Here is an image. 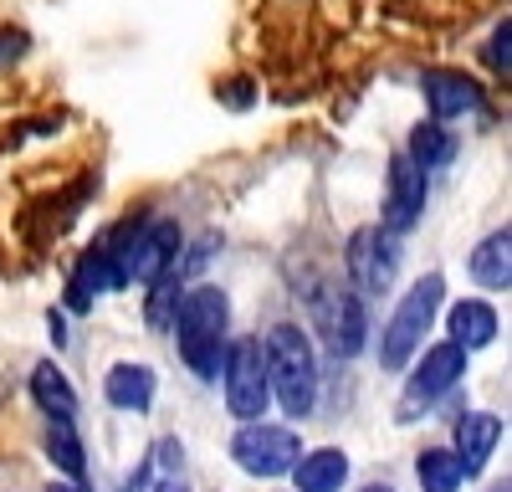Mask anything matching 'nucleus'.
Segmentation results:
<instances>
[{
  "instance_id": "obj_4",
  "label": "nucleus",
  "mask_w": 512,
  "mask_h": 492,
  "mask_svg": "<svg viewBox=\"0 0 512 492\" xmlns=\"http://www.w3.org/2000/svg\"><path fill=\"white\" fill-rule=\"evenodd\" d=\"M103 252L113 257V277L123 282H159L180 257V231L175 221H149V226H123Z\"/></svg>"
},
{
  "instance_id": "obj_10",
  "label": "nucleus",
  "mask_w": 512,
  "mask_h": 492,
  "mask_svg": "<svg viewBox=\"0 0 512 492\" xmlns=\"http://www.w3.org/2000/svg\"><path fill=\"white\" fill-rule=\"evenodd\" d=\"M318 328L323 339L338 359H354L369 339V318H364V298L359 293H338V287H328V293L318 298Z\"/></svg>"
},
{
  "instance_id": "obj_14",
  "label": "nucleus",
  "mask_w": 512,
  "mask_h": 492,
  "mask_svg": "<svg viewBox=\"0 0 512 492\" xmlns=\"http://www.w3.org/2000/svg\"><path fill=\"white\" fill-rule=\"evenodd\" d=\"M446 328H451V344H461L466 354H472V349H487V344L497 339V308L482 303V298H461V303L451 308Z\"/></svg>"
},
{
  "instance_id": "obj_8",
  "label": "nucleus",
  "mask_w": 512,
  "mask_h": 492,
  "mask_svg": "<svg viewBox=\"0 0 512 492\" xmlns=\"http://www.w3.org/2000/svg\"><path fill=\"white\" fill-rule=\"evenodd\" d=\"M461 375H466V349H461V344L446 339V344H436V349H425L420 364H415V375H410V385H405L400 416H415V410H425V405H436L441 395H451Z\"/></svg>"
},
{
  "instance_id": "obj_13",
  "label": "nucleus",
  "mask_w": 512,
  "mask_h": 492,
  "mask_svg": "<svg viewBox=\"0 0 512 492\" xmlns=\"http://www.w3.org/2000/svg\"><path fill=\"white\" fill-rule=\"evenodd\" d=\"M292 482H297V492H338L349 482V457L338 446L303 451V457L292 462Z\"/></svg>"
},
{
  "instance_id": "obj_18",
  "label": "nucleus",
  "mask_w": 512,
  "mask_h": 492,
  "mask_svg": "<svg viewBox=\"0 0 512 492\" xmlns=\"http://www.w3.org/2000/svg\"><path fill=\"white\" fill-rule=\"evenodd\" d=\"M31 400L47 410L52 421H72L77 416V390L67 385V375L57 364H36L31 369Z\"/></svg>"
},
{
  "instance_id": "obj_6",
  "label": "nucleus",
  "mask_w": 512,
  "mask_h": 492,
  "mask_svg": "<svg viewBox=\"0 0 512 492\" xmlns=\"http://www.w3.org/2000/svg\"><path fill=\"white\" fill-rule=\"evenodd\" d=\"M231 457H236V467L251 472V477H282V472H292L297 457H303V441H297V431H287V426L246 421V426L231 436Z\"/></svg>"
},
{
  "instance_id": "obj_12",
  "label": "nucleus",
  "mask_w": 512,
  "mask_h": 492,
  "mask_svg": "<svg viewBox=\"0 0 512 492\" xmlns=\"http://www.w3.org/2000/svg\"><path fill=\"white\" fill-rule=\"evenodd\" d=\"M502 441V421L487 416V410H477V416H461L456 421V462H461V477H477L487 462H492V451Z\"/></svg>"
},
{
  "instance_id": "obj_5",
  "label": "nucleus",
  "mask_w": 512,
  "mask_h": 492,
  "mask_svg": "<svg viewBox=\"0 0 512 492\" xmlns=\"http://www.w3.org/2000/svg\"><path fill=\"white\" fill-rule=\"evenodd\" d=\"M221 375H226V405L236 421H262L267 405H272V385H267V354L256 339H236L226 344L221 359Z\"/></svg>"
},
{
  "instance_id": "obj_17",
  "label": "nucleus",
  "mask_w": 512,
  "mask_h": 492,
  "mask_svg": "<svg viewBox=\"0 0 512 492\" xmlns=\"http://www.w3.org/2000/svg\"><path fill=\"white\" fill-rule=\"evenodd\" d=\"M472 277L482 287H492V293H507V282H512V231H492L477 252H472Z\"/></svg>"
},
{
  "instance_id": "obj_11",
  "label": "nucleus",
  "mask_w": 512,
  "mask_h": 492,
  "mask_svg": "<svg viewBox=\"0 0 512 492\" xmlns=\"http://www.w3.org/2000/svg\"><path fill=\"white\" fill-rule=\"evenodd\" d=\"M420 93H425V103H431L436 123L466 118V113L482 108V88H477L466 72H451V67H431V72H425V77H420Z\"/></svg>"
},
{
  "instance_id": "obj_19",
  "label": "nucleus",
  "mask_w": 512,
  "mask_h": 492,
  "mask_svg": "<svg viewBox=\"0 0 512 492\" xmlns=\"http://www.w3.org/2000/svg\"><path fill=\"white\" fill-rule=\"evenodd\" d=\"M420 170H446V164L456 159V134H446V123H420V129L410 134V149H405Z\"/></svg>"
},
{
  "instance_id": "obj_1",
  "label": "nucleus",
  "mask_w": 512,
  "mask_h": 492,
  "mask_svg": "<svg viewBox=\"0 0 512 492\" xmlns=\"http://www.w3.org/2000/svg\"><path fill=\"white\" fill-rule=\"evenodd\" d=\"M175 339H180V359L200 380L221 375V359H226V344H231V303H226L221 287H190L180 298Z\"/></svg>"
},
{
  "instance_id": "obj_3",
  "label": "nucleus",
  "mask_w": 512,
  "mask_h": 492,
  "mask_svg": "<svg viewBox=\"0 0 512 492\" xmlns=\"http://www.w3.org/2000/svg\"><path fill=\"white\" fill-rule=\"evenodd\" d=\"M441 298H446V277L441 272H425L410 293L400 298L395 318L384 323V334H379V364L384 369H405L420 349V339L431 334V323L441 313Z\"/></svg>"
},
{
  "instance_id": "obj_28",
  "label": "nucleus",
  "mask_w": 512,
  "mask_h": 492,
  "mask_svg": "<svg viewBox=\"0 0 512 492\" xmlns=\"http://www.w3.org/2000/svg\"><path fill=\"white\" fill-rule=\"evenodd\" d=\"M492 492H507V482H502V487H492Z\"/></svg>"
},
{
  "instance_id": "obj_27",
  "label": "nucleus",
  "mask_w": 512,
  "mask_h": 492,
  "mask_svg": "<svg viewBox=\"0 0 512 492\" xmlns=\"http://www.w3.org/2000/svg\"><path fill=\"white\" fill-rule=\"evenodd\" d=\"M364 492H395V487H384V482H374V487H364Z\"/></svg>"
},
{
  "instance_id": "obj_21",
  "label": "nucleus",
  "mask_w": 512,
  "mask_h": 492,
  "mask_svg": "<svg viewBox=\"0 0 512 492\" xmlns=\"http://www.w3.org/2000/svg\"><path fill=\"white\" fill-rule=\"evenodd\" d=\"M47 457L67 472V482H82V472H88V457H82V441H77L72 421H52V426H47Z\"/></svg>"
},
{
  "instance_id": "obj_16",
  "label": "nucleus",
  "mask_w": 512,
  "mask_h": 492,
  "mask_svg": "<svg viewBox=\"0 0 512 492\" xmlns=\"http://www.w3.org/2000/svg\"><path fill=\"white\" fill-rule=\"evenodd\" d=\"M103 395L118 410H149L154 405V369L149 364H113L103 380Z\"/></svg>"
},
{
  "instance_id": "obj_7",
  "label": "nucleus",
  "mask_w": 512,
  "mask_h": 492,
  "mask_svg": "<svg viewBox=\"0 0 512 492\" xmlns=\"http://www.w3.org/2000/svg\"><path fill=\"white\" fill-rule=\"evenodd\" d=\"M344 267L359 287V298H384L395 287V272H400V246L384 226H364L349 236V252H344Z\"/></svg>"
},
{
  "instance_id": "obj_20",
  "label": "nucleus",
  "mask_w": 512,
  "mask_h": 492,
  "mask_svg": "<svg viewBox=\"0 0 512 492\" xmlns=\"http://www.w3.org/2000/svg\"><path fill=\"white\" fill-rule=\"evenodd\" d=\"M415 472H420V487L425 492H456L466 477H461V462H456V451H441V446H431V451H420L415 457Z\"/></svg>"
},
{
  "instance_id": "obj_23",
  "label": "nucleus",
  "mask_w": 512,
  "mask_h": 492,
  "mask_svg": "<svg viewBox=\"0 0 512 492\" xmlns=\"http://www.w3.org/2000/svg\"><path fill=\"white\" fill-rule=\"evenodd\" d=\"M26 52V36L21 31H0V67H11Z\"/></svg>"
},
{
  "instance_id": "obj_24",
  "label": "nucleus",
  "mask_w": 512,
  "mask_h": 492,
  "mask_svg": "<svg viewBox=\"0 0 512 492\" xmlns=\"http://www.w3.org/2000/svg\"><path fill=\"white\" fill-rule=\"evenodd\" d=\"M159 462L180 472V441H169V436H164V441H159Z\"/></svg>"
},
{
  "instance_id": "obj_22",
  "label": "nucleus",
  "mask_w": 512,
  "mask_h": 492,
  "mask_svg": "<svg viewBox=\"0 0 512 492\" xmlns=\"http://www.w3.org/2000/svg\"><path fill=\"white\" fill-rule=\"evenodd\" d=\"M487 67L492 72H512V21H502L497 31H492V41H487Z\"/></svg>"
},
{
  "instance_id": "obj_9",
  "label": "nucleus",
  "mask_w": 512,
  "mask_h": 492,
  "mask_svg": "<svg viewBox=\"0 0 512 492\" xmlns=\"http://www.w3.org/2000/svg\"><path fill=\"white\" fill-rule=\"evenodd\" d=\"M425 211V170L410 159V154H395L390 159V175H384V216L379 226L390 236H405Z\"/></svg>"
},
{
  "instance_id": "obj_2",
  "label": "nucleus",
  "mask_w": 512,
  "mask_h": 492,
  "mask_svg": "<svg viewBox=\"0 0 512 492\" xmlns=\"http://www.w3.org/2000/svg\"><path fill=\"white\" fill-rule=\"evenodd\" d=\"M267 385H272V400L287 410L292 421H303L313 416V405H318V359H313V344L308 334L297 323H277L267 344Z\"/></svg>"
},
{
  "instance_id": "obj_25",
  "label": "nucleus",
  "mask_w": 512,
  "mask_h": 492,
  "mask_svg": "<svg viewBox=\"0 0 512 492\" xmlns=\"http://www.w3.org/2000/svg\"><path fill=\"white\" fill-rule=\"evenodd\" d=\"M154 492H190V487H185V482H180V477H164V482H159V487H154Z\"/></svg>"
},
{
  "instance_id": "obj_15",
  "label": "nucleus",
  "mask_w": 512,
  "mask_h": 492,
  "mask_svg": "<svg viewBox=\"0 0 512 492\" xmlns=\"http://www.w3.org/2000/svg\"><path fill=\"white\" fill-rule=\"evenodd\" d=\"M108 287H118V277H113V257L98 246V252H88V257L77 262V272H72V282H67V308H72V313H88L93 298L108 293Z\"/></svg>"
},
{
  "instance_id": "obj_26",
  "label": "nucleus",
  "mask_w": 512,
  "mask_h": 492,
  "mask_svg": "<svg viewBox=\"0 0 512 492\" xmlns=\"http://www.w3.org/2000/svg\"><path fill=\"white\" fill-rule=\"evenodd\" d=\"M47 492H88V487H77V482H52Z\"/></svg>"
}]
</instances>
